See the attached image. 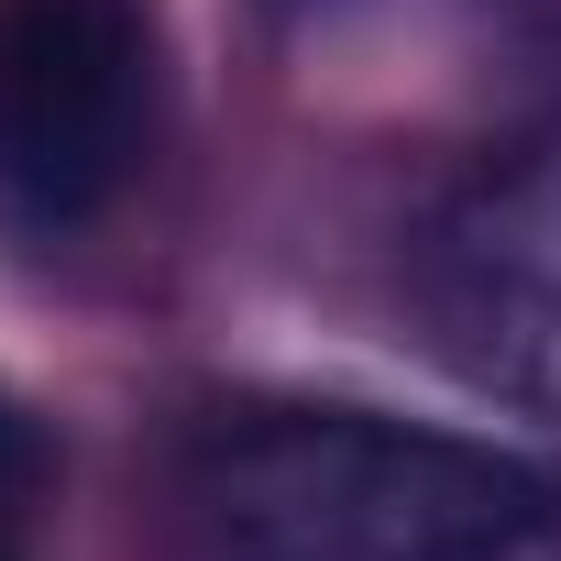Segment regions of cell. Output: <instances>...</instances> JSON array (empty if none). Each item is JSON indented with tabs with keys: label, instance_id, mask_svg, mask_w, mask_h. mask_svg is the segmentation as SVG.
Returning a JSON list of instances; mask_svg holds the SVG:
<instances>
[{
	"label": "cell",
	"instance_id": "cell-1",
	"mask_svg": "<svg viewBox=\"0 0 561 561\" xmlns=\"http://www.w3.org/2000/svg\"><path fill=\"white\" fill-rule=\"evenodd\" d=\"M176 495L198 561H484L550 506L517 451L375 408L209 419Z\"/></svg>",
	"mask_w": 561,
	"mask_h": 561
},
{
	"label": "cell",
	"instance_id": "cell-2",
	"mask_svg": "<svg viewBox=\"0 0 561 561\" xmlns=\"http://www.w3.org/2000/svg\"><path fill=\"white\" fill-rule=\"evenodd\" d=\"M165 122L154 0H0V231L78 242L133 198Z\"/></svg>",
	"mask_w": 561,
	"mask_h": 561
},
{
	"label": "cell",
	"instance_id": "cell-3",
	"mask_svg": "<svg viewBox=\"0 0 561 561\" xmlns=\"http://www.w3.org/2000/svg\"><path fill=\"white\" fill-rule=\"evenodd\" d=\"M419 331L473 397L561 419V133L419 231Z\"/></svg>",
	"mask_w": 561,
	"mask_h": 561
},
{
	"label": "cell",
	"instance_id": "cell-4",
	"mask_svg": "<svg viewBox=\"0 0 561 561\" xmlns=\"http://www.w3.org/2000/svg\"><path fill=\"white\" fill-rule=\"evenodd\" d=\"M45 484H56V462H45V430H34L12 397H0V561H34Z\"/></svg>",
	"mask_w": 561,
	"mask_h": 561
}]
</instances>
